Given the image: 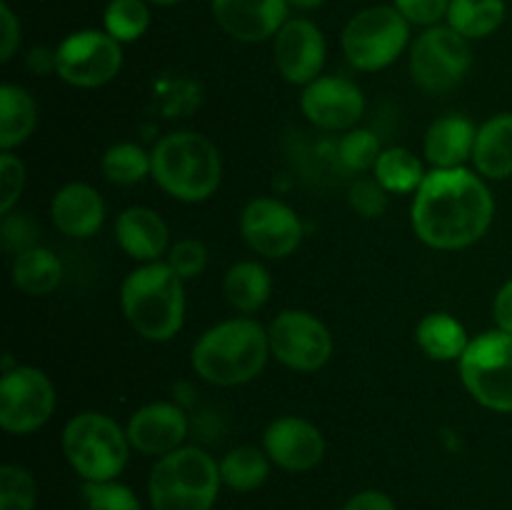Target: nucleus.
Returning a JSON list of instances; mask_svg holds the SVG:
<instances>
[{
  "label": "nucleus",
  "mask_w": 512,
  "mask_h": 510,
  "mask_svg": "<svg viewBox=\"0 0 512 510\" xmlns=\"http://www.w3.org/2000/svg\"><path fill=\"white\" fill-rule=\"evenodd\" d=\"M273 55L280 78L305 88L323 75L328 43L313 20L290 18L273 38Z\"/></svg>",
  "instance_id": "nucleus-15"
},
{
  "label": "nucleus",
  "mask_w": 512,
  "mask_h": 510,
  "mask_svg": "<svg viewBox=\"0 0 512 510\" xmlns=\"http://www.w3.org/2000/svg\"><path fill=\"white\" fill-rule=\"evenodd\" d=\"M220 463L198 445H183L155 460L148 478L153 510H213L220 493Z\"/></svg>",
  "instance_id": "nucleus-5"
},
{
  "label": "nucleus",
  "mask_w": 512,
  "mask_h": 510,
  "mask_svg": "<svg viewBox=\"0 0 512 510\" xmlns=\"http://www.w3.org/2000/svg\"><path fill=\"white\" fill-rule=\"evenodd\" d=\"M493 318L500 330H505V333L512 335V278L508 283H503V288H500L498 295H495Z\"/></svg>",
  "instance_id": "nucleus-42"
},
{
  "label": "nucleus",
  "mask_w": 512,
  "mask_h": 510,
  "mask_svg": "<svg viewBox=\"0 0 512 510\" xmlns=\"http://www.w3.org/2000/svg\"><path fill=\"white\" fill-rule=\"evenodd\" d=\"M270 355L268 328L250 315H238L205 330L190 350V365L215 388H238L265 370Z\"/></svg>",
  "instance_id": "nucleus-2"
},
{
  "label": "nucleus",
  "mask_w": 512,
  "mask_h": 510,
  "mask_svg": "<svg viewBox=\"0 0 512 510\" xmlns=\"http://www.w3.org/2000/svg\"><path fill=\"white\" fill-rule=\"evenodd\" d=\"M63 455L70 468L85 483H105L118 480L130 458L128 430L108 413L83 410L65 423L60 435Z\"/></svg>",
  "instance_id": "nucleus-6"
},
{
  "label": "nucleus",
  "mask_w": 512,
  "mask_h": 510,
  "mask_svg": "<svg viewBox=\"0 0 512 510\" xmlns=\"http://www.w3.org/2000/svg\"><path fill=\"white\" fill-rule=\"evenodd\" d=\"M415 340L430 360H440V363L460 360L470 345L465 325L445 310L423 315L415 328Z\"/></svg>",
  "instance_id": "nucleus-26"
},
{
  "label": "nucleus",
  "mask_w": 512,
  "mask_h": 510,
  "mask_svg": "<svg viewBox=\"0 0 512 510\" xmlns=\"http://www.w3.org/2000/svg\"><path fill=\"white\" fill-rule=\"evenodd\" d=\"M125 430H128L133 450L150 455V458H163V455L183 448L190 433V423L180 405L168 403V400H153V403L140 405L130 415Z\"/></svg>",
  "instance_id": "nucleus-17"
},
{
  "label": "nucleus",
  "mask_w": 512,
  "mask_h": 510,
  "mask_svg": "<svg viewBox=\"0 0 512 510\" xmlns=\"http://www.w3.org/2000/svg\"><path fill=\"white\" fill-rule=\"evenodd\" d=\"M348 203L360 218H378L388 208V193L383 190V185L378 180H358V183L350 188Z\"/></svg>",
  "instance_id": "nucleus-37"
},
{
  "label": "nucleus",
  "mask_w": 512,
  "mask_h": 510,
  "mask_svg": "<svg viewBox=\"0 0 512 510\" xmlns=\"http://www.w3.org/2000/svg\"><path fill=\"white\" fill-rule=\"evenodd\" d=\"M115 243L138 263L163 260L170 250V228L163 215L145 205H130L115 218Z\"/></svg>",
  "instance_id": "nucleus-19"
},
{
  "label": "nucleus",
  "mask_w": 512,
  "mask_h": 510,
  "mask_svg": "<svg viewBox=\"0 0 512 510\" xmlns=\"http://www.w3.org/2000/svg\"><path fill=\"white\" fill-rule=\"evenodd\" d=\"M263 450L270 463L288 473H308L325 458V438L303 415H280L263 433Z\"/></svg>",
  "instance_id": "nucleus-16"
},
{
  "label": "nucleus",
  "mask_w": 512,
  "mask_h": 510,
  "mask_svg": "<svg viewBox=\"0 0 512 510\" xmlns=\"http://www.w3.org/2000/svg\"><path fill=\"white\" fill-rule=\"evenodd\" d=\"M35 223L30 218H25V215H3V243L5 248L13 250V255L23 253V250L33 248L35 243Z\"/></svg>",
  "instance_id": "nucleus-39"
},
{
  "label": "nucleus",
  "mask_w": 512,
  "mask_h": 510,
  "mask_svg": "<svg viewBox=\"0 0 512 510\" xmlns=\"http://www.w3.org/2000/svg\"><path fill=\"white\" fill-rule=\"evenodd\" d=\"M325 3H328V0H288L290 8H298V10H315Z\"/></svg>",
  "instance_id": "nucleus-43"
},
{
  "label": "nucleus",
  "mask_w": 512,
  "mask_h": 510,
  "mask_svg": "<svg viewBox=\"0 0 512 510\" xmlns=\"http://www.w3.org/2000/svg\"><path fill=\"white\" fill-rule=\"evenodd\" d=\"M425 175L428 170H425L423 160L408 148L383 150L373 168V178L383 185L388 195H415V190L423 185Z\"/></svg>",
  "instance_id": "nucleus-27"
},
{
  "label": "nucleus",
  "mask_w": 512,
  "mask_h": 510,
  "mask_svg": "<svg viewBox=\"0 0 512 510\" xmlns=\"http://www.w3.org/2000/svg\"><path fill=\"white\" fill-rule=\"evenodd\" d=\"M148 3H153V5H160V8H170V5H178L180 0H148Z\"/></svg>",
  "instance_id": "nucleus-44"
},
{
  "label": "nucleus",
  "mask_w": 512,
  "mask_h": 510,
  "mask_svg": "<svg viewBox=\"0 0 512 510\" xmlns=\"http://www.w3.org/2000/svg\"><path fill=\"white\" fill-rule=\"evenodd\" d=\"M83 498L88 510H143L138 495L133 488L118 483V480H105V483H85Z\"/></svg>",
  "instance_id": "nucleus-34"
},
{
  "label": "nucleus",
  "mask_w": 512,
  "mask_h": 510,
  "mask_svg": "<svg viewBox=\"0 0 512 510\" xmlns=\"http://www.w3.org/2000/svg\"><path fill=\"white\" fill-rule=\"evenodd\" d=\"M165 263L183 280H193L198 275H203V270L208 268V248L200 240L183 238L170 245L168 255H165Z\"/></svg>",
  "instance_id": "nucleus-36"
},
{
  "label": "nucleus",
  "mask_w": 512,
  "mask_h": 510,
  "mask_svg": "<svg viewBox=\"0 0 512 510\" xmlns=\"http://www.w3.org/2000/svg\"><path fill=\"white\" fill-rule=\"evenodd\" d=\"M25 163L13 153L3 150L0 153V215H10L15 205L20 203L25 190Z\"/></svg>",
  "instance_id": "nucleus-35"
},
{
  "label": "nucleus",
  "mask_w": 512,
  "mask_h": 510,
  "mask_svg": "<svg viewBox=\"0 0 512 510\" xmlns=\"http://www.w3.org/2000/svg\"><path fill=\"white\" fill-rule=\"evenodd\" d=\"M20 38H23V30H20L18 15L13 13L8 3H0V60L10 63L13 55L18 53Z\"/></svg>",
  "instance_id": "nucleus-40"
},
{
  "label": "nucleus",
  "mask_w": 512,
  "mask_h": 510,
  "mask_svg": "<svg viewBox=\"0 0 512 510\" xmlns=\"http://www.w3.org/2000/svg\"><path fill=\"white\" fill-rule=\"evenodd\" d=\"M185 305V280L165 260L140 263L120 285L125 320L150 343H168L183 330Z\"/></svg>",
  "instance_id": "nucleus-3"
},
{
  "label": "nucleus",
  "mask_w": 512,
  "mask_h": 510,
  "mask_svg": "<svg viewBox=\"0 0 512 510\" xmlns=\"http://www.w3.org/2000/svg\"><path fill=\"white\" fill-rule=\"evenodd\" d=\"M340 510H398L393 498L383 490H360Z\"/></svg>",
  "instance_id": "nucleus-41"
},
{
  "label": "nucleus",
  "mask_w": 512,
  "mask_h": 510,
  "mask_svg": "<svg viewBox=\"0 0 512 510\" xmlns=\"http://www.w3.org/2000/svg\"><path fill=\"white\" fill-rule=\"evenodd\" d=\"M155 180L165 195L180 203H203L223 183V155L198 130H173L150 150Z\"/></svg>",
  "instance_id": "nucleus-4"
},
{
  "label": "nucleus",
  "mask_w": 512,
  "mask_h": 510,
  "mask_svg": "<svg viewBox=\"0 0 512 510\" xmlns=\"http://www.w3.org/2000/svg\"><path fill=\"white\" fill-rule=\"evenodd\" d=\"M343 55L360 73L390 68L410 45V23L395 5H370L345 23L340 35Z\"/></svg>",
  "instance_id": "nucleus-7"
},
{
  "label": "nucleus",
  "mask_w": 512,
  "mask_h": 510,
  "mask_svg": "<svg viewBox=\"0 0 512 510\" xmlns=\"http://www.w3.org/2000/svg\"><path fill=\"white\" fill-rule=\"evenodd\" d=\"M270 458L263 448L255 445H240L228 450L220 460V478L235 493H253L268 480Z\"/></svg>",
  "instance_id": "nucleus-28"
},
{
  "label": "nucleus",
  "mask_w": 512,
  "mask_h": 510,
  "mask_svg": "<svg viewBox=\"0 0 512 510\" xmlns=\"http://www.w3.org/2000/svg\"><path fill=\"white\" fill-rule=\"evenodd\" d=\"M445 20L463 38H488L503 25L505 0H450Z\"/></svg>",
  "instance_id": "nucleus-29"
},
{
  "label": "nucleus",
  "mask_w": 512,
  "mask_h": 510,
  "mask_svg": "<svg viewBox=\"0 0 512 510\" xmlns=\"http://www.w3.org/2000/svg\"><path fill=\"white\" fill-rule=\"evenodd\" d=\"M460 383L470 398L493 413H512V335L485 330L470 338L458 360Z\"/></svg>",
  "instance_id": "nucleus-8"
},
{
  "label": "nucleus",
  "mask_w": 512,
  "mask_h": 510,
  "mask_svg": "<svg viewBox=\"0 0 512 510\" xmlns=\"http://www.w3.org/2000/svg\"><path fill=\"white\" fill-rule=\"evenodd\" d=\"M270 355L295 373H315L333 358V333L318 315L288 308L268 325Z\"/></svg>",
  "instance_id": "nucleus-12"
},
{
  "label": "nucleus",
  "mask_w": 512,
  "mask_h": 510,
  "mask_svg": "<svg viewBox=\"0 0 512 510\" xmlns=\"http://www.w3.org/2000/svg\"><path fill=\"white\" fill-rule=\"evenodd\" d=\"M10 280H13V288L20 290L23 295L43 298V295L53 293L60 280H63V263L45 245H33L23 253L13 255Z\"/></svg>",
  "instance_id": "nucleus-24"
},
{
  "label": "nucleus",
  "mask_w": 512,
  "mask_h": 510,
  "mask_svg": "<svg viewBox=\"0 0 512 510\" xmlns=\"http://www.w3.org/2000/svg\"><path fill=\"white\" fill-rule=\"evenodd\" d=\"M55 385L35 365H20L5 353L0 378V428L10 435H30L55 413Z\"/></svg>",
  "instance_id": "nucleus-10"
},
{
  "label": "nucleus",
  "mask_w": 512,
  "mask_h": 510,
  "mask_svg": "<svg viewBox=\"0 0 512 510\" xmlns=\"http://www.w3.org/2000/svg\"><path fill=\"white\" fill-rule=\"evenodd\" d=\"M38 483L33 473L20 465L5 463L0 468V510H35Z\"/></svg>",
  "instance_id": "nucleus-33"
},
{
  "label": "nucleus",
  "mask_w": 512,
  "mask_h": 510,
  "mask_svg": "<svg viewBox=\"0 0 512 510\" xmlns=\"http://www.w3.org/2000/svg\"><path fill=\"white\" fill-rule=\"evenodd\" d=\"M495 218L488 180L470 168L428 170L410 205V225L420 243L453 253L480 243Z\"/></svg>",
  "instance_id": "nucleus-1"
},
{
  "label": "nucleus",
  "mask_w": 512,
  "mask_h": 510,
  "mask_svg": "<svg viewBox=\"0 0 512 510\" xmlns=\"http://www.w3.org/2000/svg\"><path fill=\"white\" fill-rule=\"evenodd\" d=\"M150 28L148 0H110L103 13V30L118 43L128 45L143 38Z\"/></svg>",
  "instance_id": "nucleus-31"
},
{
  "label": "nucleus",
  "mask_w": 512,
  "mask_h": 510,
  "mask_svg": "<svg viewBox=\"0 0 512 510\" xmlns=\"http://www.w3.org/2000/svg\"><path fill=\"white\" fill-rule=\"evenodd\" d=\"M300 110L315 128L353 130L365 113V95L355 80L343 75H320L300 93Z\"/></svg>",
  "instance_id": "nucleus-14"
},
{
  "label": "nucleus",
  "mask_w": 512,
  "mask_h": 510,
  "mask_svg": "<svg viewBox=\"0 0 512 510\" xmlns=\"http://www.w3.org/2000/svg\"><path fill=\"white\" fill-rule=\"evenodd\" d=\"M470 163L485 180L512 178V113H498L478 125Z\"/></svg>",
  "instance_id": "nucleus-22"
},
{
  "label": "nucleus",
  "mask_w": 512,
  "mask_h": 510,
  "mask_svg": "<svg viewBox=\"0 0 512 510\" xmlns=\"http://www.w3.org/2000/svg\"><path fill=\"white\" fill-rule=\"evenodd\" d=\"M223 295L240 315H253L268 305L273 295V278L260 260H238L225 270Z\"/></svg>",
  "instance_id": "nucleus-23"
},
{
  "label": "nucleus",
  "mask_w": 512,
  "mask_h": 510,
  "mask_svg": "<svg viewBox=\"0 0 512 510\" xmlns=\"http://www.w3.org/2000/svg\"><path fill=\"white\" fill-rule=\"evenodd\" d=\"M393 5L410 25H420L425 30L448 18L450 0H393Z\"/></svg>",
  "instance_id": "nucleus-38"
},
{
  "label": "nucleus",
  "mask_w": 512,
  "mask_h": 510,
  "mask_svg": "<svg viewBox=\"0 0 512 510\" xmlns=\"http://www.w3.org/2000/svg\"><path fill=\"white\" fill-rule=\"evenodd\" d=\"M473 50L470 40L455 33L448 23L425 28L410 43V78L425 93H450L458 88L470 73Z\"/></svg>",
  "instance_id": "nucleus-9"
},
{
  "label": "nucleus",
  "mask_w": 512,
  "mask_h": 510,
  "mask_svg": "<svg viewBox=\"0 0 512 510\" xmlns=\"http://www.w3.org/2000/svg\"><path fill=\"white\" fill-rule=\"evenodd\" d=\"M50 220L65 238H93L105 223L103 195L88 183L63 185L50 200Z\"/></svg>",
  "instance_id": "nucleus-20"
},
{
  "label": "nucleus",
  "mask_w": 512,
  "mask_h": 510,
  "mask_svg": "<svg viewBox=\"0 0 512 510\" xmlns=\"http://www.w3.org/2000/svg\"><path fill=\"white\" fill-rule=\"evenodd\" d=\"M38 103L25 88L0 85V150H15L33 138L38 128Z\"/></svg>",
  "instance_id": "nucleus-25"
},
{
  "label": "nucleus",
  "mask_w": 512,
  "mask_h": 510,
  "mask_svg": "<svg viewBox=\"0 0 512 510\" xmlns=\"http://www.w3.org/2000/svg\"><path fill=\"white\" fill-rule=\"evenodd\" d=\"M475 135L478 125L460 113H448L443 118L433 120L425 130L423 155L435 170L465 168L468 160H473Z\"/></svg>",
  "instance_id": "nucleus-21"
},
{
  "label": "nucleus",
  "mask_w": 512,
  "mask_h": 510,
  "mask_svg": "<svg viewBox=\"0 0 512 510\" xmlns=\"http://www.w3.org/2000/svg\"><path fill=\"white\" fill-rule=\"evenodd\" d=\"M380 153V138L368 128H353L345 130V135L340 138L338 155L340 163L350 173H365V170H373L378 163Z\"/></svg>",
  "instance_id": "nucleus-32"
},
{
  "label": "nucleus",
  "mask_w": 512,
  "mask_h": 510,
  "mask_svg": "<svg viewBox=\"0 0 512 510\" xmlns=\"http://www.w3.org/2000/svg\"><path fill=\"white\" fill-rule=\"evenodd\" d=\"M100 170L113 185H138L153 173V158L143 145L125 140L105 150L100 158Z\"/></svg>",
  "instance_id": "nucleus-30"
},
{
  "label": "nucleus",
  "mask_w": 512,
  "mask_h": 510,
  "mask_svg": "<svg viewBox=\"0 0 512 510\" xmlns=\"http://www.w3.org/2000/svg\"><path fill=\"white\" fill-rule=\"evenodd\" d=\"M240 235L260 258L285 260L303 245L305 228L300 215L285 200L260 195L248 200L240 213Z\"/></svg>",
  "instance_id": "nucleus-13"
},
{
  "label": "nucleus",
  "mask_w": 512,
  "mask_h": 510,
  "mask_svg": "<svg viewBox=\"0 0 512 510\" xmlns=\"http://www.w3.org/2000/svg\"><path fill=\"white\" fill-rule=\"evenodd\" d=\"M123 63V43L105 30H75L55 48V75L70 88H103L118 78Z\"/></svg>",
  "instance_id": "nucleus-11"
},
{
  "label": "nucleus",
  "mask_w": 512,
  "mask_h": 510,
  "mask_svg": "<svg viewBox=\"0 0 512 510\" xmlns=\"http://www.w3.org/2000/svg\"><path fill=\"white\" fill-rule=\"evenodd\" d=\"M215 23L240 43H263L288 23V0H210Z\"/></svg>",
  "instance_id": "nucleus-18"
}]
</instances>
